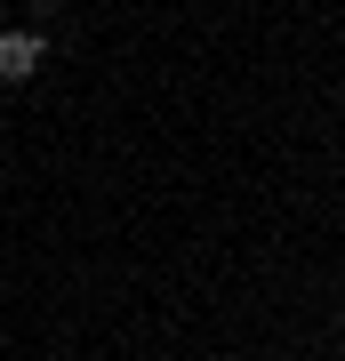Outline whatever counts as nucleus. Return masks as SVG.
Here are the masks:
<instances>
[{
    "label": "nucleus",
    "mask_w": 345,
    "mask_h": 361,
    "mask_svg": "<svg viewBox=\"0 0 345 361\" xmlns=\"http://www.w3.org/2000/svg\"><path fill=\"white\" fill-rule=\"evenodd\" d=\"M40 56H49V40H40L32 25H16V32L0 25V80H32V73H40Z\"/></svg>",
    "instance_id": "f257e3e1"
}]
</instances>
